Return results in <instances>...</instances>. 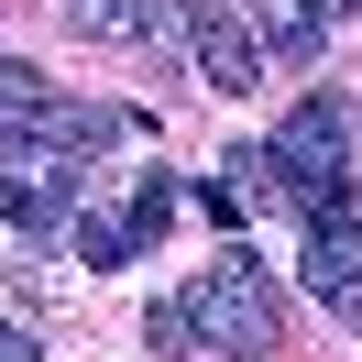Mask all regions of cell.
I'll return each instance as SVG.
<instances>
[{"instance_id":"cell-8","label":"cell","mask_w":362,"mask_h":362,"mask_svg":"<svg viewBox=\"0 0 362 362\" xmlns=\"http://www.w3.org/2000/svg\"><path fill=\"white\" fill-rule=\"evenodd\" d=\"M318 33H329V23H318V0H264V33H252V45H264V55H286V66H308V55H318Z\"/></svg>"},{"instance_id":"cell-3","label":"cell","mask_w":362,"mask_h":362,"mask_svg":"<svg viewBox=\"0 0 362 362\" xmlns=\"http://www.w3.org/2000/svg\"><path fill=\"white\" fill-rule=\"evenodd\" d=\"M176 33H187V55H198L209 88H252L264 77V45H252V23L230 0H176Z\"/></svg>"},{"instance_id":"cell-4","label":"cell","mask_w":362,"mask_h":362,"mask_svg":"<svg viewBox=\"0 0 362 362\" xmlns=\"http://www.w3.org/2000/svg\"><path fill=\"white\" fill-rule=\"evenodd\" d=\"M296 274H308V296H318V308H329L340 329L362 340V230H351V220H318V230H308V264H296Z\"/></svg>"},{"instance_id":"cell-5","label":"cell","mask_w":362,"mask_h":362,"mask_svg":"<svg viewBox=\"0 0 362 362\" xmlns=\"http://www.w3.org/2000/svg\"><path fill=\"white\" fill-rule=\"evenodd\" d=\"M66 33H77V45H143V55H176V0H66Z\"/></svg>"},{"instance_id":"cell-9","label":"cell","mask_w":362,"mask_h":362,"mask_svg":"<svg viewBox=\"0 0 362 362\" xmlns=\"http://www.w3.org/2000/svg\"><path fill=\"white\" fill-rule=\"evenodd\" d=\"M66 230H77V264H99V274H110V264H132V252H143V242H132V220H110V209H77Z\"/></svg>"},{"instance_id":"cell-13","label":"cell","mask_w":362,"mask_h":362,"mask_svg":"<svg viewBox=\"0 0 362 362\" xmlns=\"http://www.w3.org/2000/svg\"><path fill=\"white\" fill-rule=\"evenodd\" d=\"M351 11H362V0H318V23H351Z\"/></svg>"},{"instance_id":"cell-1","label":"cell","mask_w":362,"mask_h":362,"mask_svg":"<svg viewBox=\"0 0 362 362\" xmlns=\"http://www.w3.org/2000/svg\"><path fill=\"white\" fill-rule=\"evenodd\" d=\"M176 318H187V351H220V362H264L274 340H286V308H274V286L252 274V252L198 264L187 296H176Z\"/></svg>"},{"instance_id":"cell-11","label":"cell","mask_w":362,"mask_h":362,"mask_svg":"<svg viewBox=\"0 0 362 362\" xmlns=\"http://www.w3.org/2000/svg\"><path fill=\"white\" fill-rule=\"evenodd\" d=\"M165 220H176V187H165V176H154V187H143V198H132V242H154V230H165Z\"/></svg>"},{"instance_id":"cell-2","label":"cell","mask_w":362,"mask_h":362,"mask_svg":"<svg viewBox=\"0 0 362 362\" xmlns=\"http://www.w3.org/2000/svg\"><path fill=\"white\" fill-rule=\"evenodd\" d=\"M264 154H274V198H296L308 220H351V121H340V99H296V121Z\"/></svg>"},{"instance_id":"cell-6","label":"cell","mask_w":362,"mask_h":362,"mask_svg":"<svg viewBox=\"0 0 362 362\" xmlns=\"http://www.w3.org/2000/svg\"><path fill=\"white\" fill-rule=\"evenodd\" d=\"M23 132H33V154L88 165L99 143H121V132H132V110H99V99H45V110H23Z\"/></svg>"},{"instance_id":"cell-10","label":"cell","mask_w":362,"mask_h":362,"mask_svg":"<svg viewBox=\"0 0 362 362\" xmlns=\"http://www.w3.org/2000/svg\"><path fill=\"white\" fill-rule=\"evenodd\" d=\"M45 99H55V77H45V66H23V55H0V110L23 121V110H45Z\"/></svg>"},{"instance_id":"cell-12","label":"cell","mask_w":362,"mask_h":362,"mask_svg":"<svg viewBox=\"0 0 362 362\" xmlns=\"http://www.w3.org/2000/svg\"><path fill=\"white\" fill-rule=\"evenodd\" d=\"M0 362H45V351H33V329H11V318H0Z\"/></svg>"},{"instance_id":"cell-7","label":"cell","mask_w":362,"mask_h":362,"mask_svg":"<svg viewBox=\"0 0 362 362\" xmlns=\"http://www.w3.org/2000/svg\"><path fill=\"white\" fill-rule=\"evenodd\" d=\"M77 165H11V176H0V209H11V220L33 230V242H45V230H66L77 220Z\"/></svg>"}]
</instances>
